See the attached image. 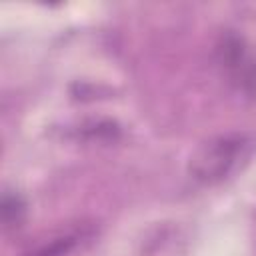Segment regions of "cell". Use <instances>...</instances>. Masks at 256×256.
<instances>
[{
  "label": "cell",
  "instance_id": "7a4b0ae2",
  "mask_svg": "<svg viewBox=\"0 0 256 256\" xmlns=\"http://www.w3.org/2000/svg\"><path fill=\"white\" fill-rule=\"evenodd\" d=\"M24 210H26V206L20 200L18 194H8L6 192L2 196V208H0V212H2V222H4L6 228L20 226V222L24 218Z\"/></svg>",
  "mask_w": 256,
  "mask_h": 256
},
{
  "label": "cell",
  "instance_id": "6da1fadb",
  "mask_svg": "<svg viewBox=\"0 0 256 256\" xmlns=\"http://www.w3.org/2000/svg\"><path fill=\"white\" fill-rule=\"evenodd\" d=\"M252 148V140L246 134H226L204 142L190 160V174L204 184H214L226 178L238 162Z\"/></svg>",
  "mask_w": 256,
  "mask_h": 256
}]
</instances>
